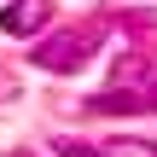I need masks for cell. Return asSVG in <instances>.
Segmentation results:
<instances>
[{
    "instance_id": "cell-4",
    "label": "cell",
    "mask_w": 157,
    "mask_h": 157,
    "mask_svg": "<svg viewBox=\"0 0 157 157\" xmlns=\"http://www.w3.org/2000/svg\"><path fill=\"white\" fill-rule=\"evenodd\" d=\"M52 151L58 157H105V151H93L87 140H52Z\"/></svg>"
},
{
    "instance_id": "cell-3",
    "label": "cell",
    "mask_w": 157,
    "mask_h": 157,
    "mask_svg": "<svg viewBox=\"0 0 157 157\" xmlns=\"http://www.w3.org/2000/svg\"><path fill=\"white\" fill-rule=\"evenodd\" d=\"M111 157H157V140H111Z\"/></svg>"
},
{
    "instance_id": "cell-2",
    "label": "cell",
    "mask_w": 157,
    "mask_h": 157,
    "mask_svg": "<svg viewBox=\"0 0 157 157\" xmlns=\"http://www.w3.org/2000/svg\"><path fill=\"white\" fill-rule=\"evenodd\" d=\"M47 17H52L47 0H12V6L0 12V29H6V35H35Z\"/></svg>"
},
{
    "instance_id": "cell-1",
    "label": "cell",
    "mask_w": 157,
    "mask_h": 157,
    "mask_svg": "<svg viewBox=\"0 0 157 157\" xmlns=\"http://www.w3.org/2000/svg\"><path fill=\"white\" fill-rule=\"evenodd\" d=\"M99 23H76V29H58V35H47L29 58H35V70H52V76H76L93 52H99Z\"/></svg>"
},
{
    "instance_id": "cell-5",
    "label": "cell",
    "mask_w": 157,
    "mask_h": 157,
    "mask_svg": "<svg viewBox=\"0 0 157 157\" xmlns=\"http://www.w3.org/2000/svg\"><path fill=\"white\" fill-rule=\"evenodd\" d=\"M17 157H29V151H17Z\"/></svg>"
}]
</instances>
